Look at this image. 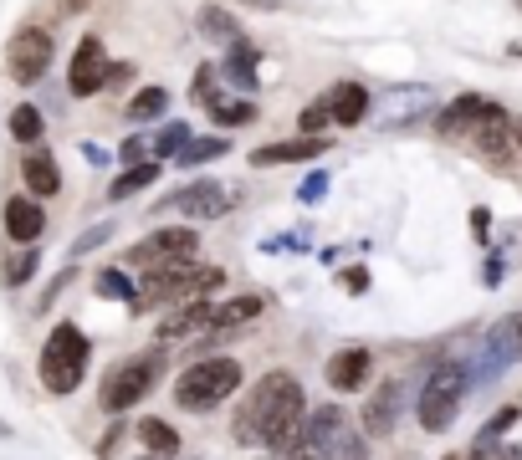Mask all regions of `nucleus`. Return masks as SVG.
Segmentation results:
<instances>
[{
  "mask_svg": "<svg viewBox=\"0 0 522 460\" xmlns=\"http://www.w3.org/2000/svg\"><path fill=\"white\" fill-rule=\"evenodd\" d=\"M52 57H57V36L47 31V26H21V31H11V41H6V77L16 82V87H36L41 77H47V67H52Z\"/></svg>",
  "mask_w": 522,
  "mask_h": 460,
  "instance_id": "1a4fd4ad",
  "label": "nucleus"
},
{
  "mask_svg": "<svg viewBox=\"0 0 522 460\" xmlns=\"http://www.w3.org/2000/svg\"><path fill=\"white\" fill-rule=\"evenodd\" d=\"M164 174V164H134V169H118L113 184H108V205H123V200H134L139 190H154Z\"/></svg>",
  "mask_w": 522,
  "mask_h": 460,
  "instance_id": "bb28decb",
  "label": "nucleus"
},
{
  "mask_svg": "<svg viewBox=\"0 0 522 460\" xmlns=\"http://www.w3.org/2000/svg\"><path fill=\"white\" fill-rule=\"evenodd\" d=\"M215 67H221V82H231L241 98H256V92H261V46L251 36L231 41L226 46V62H215Z\"/></svg>",
  "mask_w": 522,
  "mask_h": 460,
  "instance_id": "a211bd4d",
  "label": "nucleus"
},
{
  "mask_svg": "<svg viewBox=\"0 0 522 460\" xmlns=\"http://www.w3.org/2000/svg\"><path fill=\"white\" fill-rule=\"evenodd\" d=\"M164 108H169V87H139L134 98H128L123 118L134 123V128H144V123H159V118H164Z\"/></svg>",
  "mask_w": 522,
  "mask_h": 460,
  "instance_id": "7c9ffc66",
  "label": "nucleus"
},
{
  "mask_svg": "<svg viewBox=\"0 0 522 460\" xmlns=\"http://www.w3.org/2000/svg\"><path fill=\"white\" fill-rule=\"evenodd\" d=\"M87 368H93V338H87L72 317H62L57 328L41 338V353H36V379L52 399H67L82 389Z\"/></svg>",
  "mask_w": 522,
  "mask_h": 460,
  "instance_id": "7ed1b4c3",
  "label": "nucleus"
},
{
  "mask_svg": "<svg viewBox=\"0 0 522 460\" xmlns=\"http://www.w3.org/2000/svg\"><path fill=\"white\" fill-rule=\"evenodd\" d=\"M261 312H267V297H261V292H241V297H231V302H215V322H210V333H205L200 348H215V343L241 338L251 322H261Z\"/></svg>",
  "mask_w": 522,
  "mask_h": 460,
  "instance_id": "ddd939ff",
  "label": "nucleus"
},
{
  "mask_svg": "<svg viewBox=\"0 0 522 460\" xmlns=\"http://www.w3.org/2000/svg\"><path fill=\"white\" fill-rule=\"evenodd\" d=\"M441 460H466V455H441Z\"/></svg>",
  "mask_w": 522,
  "mask_h": 460,
  "instance_id": "603ef678",
  "label": "nucleus"
},
{
  "mask_svg": "<svg viewBox=\"0 0 522 460\" xmlns=\"http://www.w3.org/2000/svg\"><path fill=\"white\" fill-rule=\"evenodd\" d=\"M195 31H200V41H215V46H231V41L246 36L241 31V16L231 6H221V0H210V6L195 11Z\"/></svg>",
  "mask_w": 522,
  "mask_h": 460,
  "instance_id": "4be33fe9",
  "label": "nucleus"
},
{
  "mask_svg": "<svg viewBox=\"0 0 522 460\" xmlns=\"http://www.w3.org/2000/svg\"><path fill=\"white\" fill-rule=\"evenodd\" d=\"M139 77V62H108V77H103V92H118Z\"/></svg>",
  "mask_w": 522,
  "mask_h": 460,
  "instance_id": "79ce46f5",
  "label": "nucleus"
},
{
  "mask_svg": "<svg viewBox=\"0 0 522 460\" xmlns=\"http://www.w3.org/2000/svg\"><path fill=\"white\" fill-rule=\"evenodd\" d=\"M72 276H77V266H67V271H57V276H52V282H47V287H41V297H36V312H52V302H57V297H62V292L72 287Z\"/></svg>",
  "mask_w": 522,
  "mask_h": 460,
  "instance_id": "58836bf2",
  "label": "nucleus"
},
{
  "mask_svg": "<svg viewBox=\"0 0 522 460\" xmlns=\"http://www.w3.org/2000/svg\"><path fill=\"white\" fill-rule=\"evenodd\" d=\"M256 460H282V455H256Z\"/></svg>",
  "mask_w": 522,
  "mask_h": 460,
  "instance_id": "3c124183",
  "label": "nucleus"
},
{
  "mask_svg": "<svg viewBox=\"0 0 522 460\" xmlns=\"http://www.w3.org/2000/svg\"><path fill=\"white\" fill-rule=\"evenodd\" d=\"M139 460H154V455H139Z\"/></svg>",
  "mask_w": 522,
  "mask_h": 460,
  "instance_id": "864d4df0",
  "label": "nucleus"
},
{
  "mask_svg": "<svg viewBox=\"0 0 522 460\" xmlns=\"http://www.w3.org/2000/svg\"><path fill=\"white\" fill-rule=\"evenodd\" d=\"M169 374V353L164 348H144V353H128V358H118L108 374H103V384H98V409L108 414V420H123L128 409H139L154 389H159V379Z\"/></svg>",
  "mask_w": 522,
  "mask_h": 460,
  "instance_id": "20e7f679",
  "label": "nucleus"
},
{
  "mask_svg": "<svg viewBox=\"0 0 522 460\" xmlns=\"http://www.w3.org/2000/svg\"><path fill=\"white\" fill-rule=\"evenodd\" d=\"M0 225H6L11 246H41V230H47V210L31 195H11L0 205Z\"/></svg>",
  "mask_w": 522,
  "mask_h": 460,
  "instance_id": "6ab92c4d",
  "label": "nucleus"
},
{
  "mask_svg": "<svg viewBox=\"0 0 522 460\" xmlns=\"http://www.w3.org/2000/svg\"><path fill=\"white\" fill-rule=\"evenodd\" d=\"M374 374V353L369 348H338L328 363H323V379L333 394H359Z\"/></svg>",
  "mask_w": 522,
  "mask_h": 460,
  "instance_id": "412c9836",
  "label": "nucleus"
},
{
  "mask_svg": "<svg viewBox=\"0 0 522 460\" xmlns=\"http://www.w3.org/2000/svg\"><path fill=\"white\" fill-rule=\"evenodd\" d=\"M471 241H476V246H492V210H487V205L471 210Z\"/></svg>",
  "mask_w": 522,
  "mask_h": 460,
  "instance_id": "37998d69",
  "label": "nucleus"
},
{
  "mask_svg": "<svg viewBox=\"0 0 522 460\" xmlns=\"http://www.w3.org/2000/svg\"><path fill=\"white\" fill-rule=\"evenodd\" d=\"M210 322H215V302H210V297L169 307V312H159V322H154V348H164V353H174V348H195V353H200V343H205V333H210Z\"/></svg>",
  "mask_w": 522,
  "mask_h": 460,
  "instance_id": "9d476101",
  "label": "nucleus"
},
{
  "mask_svg": "<svg viewBox=\"0 0 522 460\" xmlns=\"http://www.w3.org/2000/svg\"><path fill=\"white\" fill-rule=\"evenodd\" d=\"M190 138H195V133H190V123H185V118H169V123H159V128H154V138H149V159H154V164L180 159V149L190 144Z\"/></svg>",
  "mask_w": 522,
  "mask_h": 460,
  "instance_id": "c85d7f7f",
  "label": "nucleus"
},
{
  "mask_svg": "<svg viewBox=\"0 0 522 460\" xmlns=\"http://www.w3.org/2000/svg\"><path fill=\"white\" fill-rule=\"evenodd\" d=\"M302 414H308V394L292 368H267L256 384H246L236 414H231V440L241 450H261V455H282L287 440L297 435Z\"/></svg>",
  "mask_w": 522,
  "mask_h": 460,
  "instance_id": "f257e3e1",
  "label": "nucleus"
},
{
  "mask_svg": "<svg viewBox=\"0 0 522 460\" xmlns=\"http://www.w3.org/2000/svg\"><path fill=\"white\" fill-rule=\"evenodd\" d=\"M128 435H134V430H128L123 420H113V425H108V440L98 445V460H113V450H118V445H123Z\"/></svg>",
  "mask_w": 522,
  "mask_h": 460,
  "instance_id": "a18cd8bd",
  "label": "nucleus"
},
{
  "mask_svg": "<svg viewBox=\"0 0 522 460\" xmlns=\"http://www.w3.org/2000/svg\"><path fill=\"white\" fill-rule=\"evenodd\" d=\"M221 6H246V11H277V0H221Z\"/></svg>",
  "mask_w": 522,
  "mask_h": 460,
  "instance_id": "de8ad7c7",
  "label": "nucleus"
},
{
  "mask_svg": "<svg viewBox=\"0 0 522 460\" xmlns=\"http://www.w3.org/2000/svg\"><path fill=\"white\" fill-rule=\"evenodd\" d=\"M323 108H328V123L359 128V123L374 113V92H369L364 82H354V77H343V82H333V87L323 92Z\"/></svg>",
  "mask_w": 522,
  "mask_h": 460,
  "instance_id": "dca6fc26",
  "label": "nucleus"
},
{
  "mask_svg": "<svg viewBox=\"0 0 522 460\" xmlns=\"http://www.w3.org/2000/svg\"><path fill=\"white\" fill-rule=\"evenodd\" d=\"M512 149L522 154V118H512Z\"/></svg>",
  "mask_w": 522,
  "mask_h": 460,
  "instance_id": "09e8293b",
  "label": "nucleus"
},
{
  "mask_svg": "<svg viewBox=\"0 0 522 460\" xmlns=\"http://www.w3.org/2000/svg\"><path fill=\"white\" fill-rule=\"evenodd\" d=\"M517 11H522V0H517Z\"/></svg>",
  "mask_w": 522,
  "mask_h": 460,
  "instance_id": "5fc2aeb1",
  "label": "nucleus"
},
{
  "mask_svg": "<svg viewBox=\"0 0 522 460\" xmlns=\"http://www.w3.org/2000/svg\"><path fill=\"white\" fill-rule=\"evenodd\" d=\"M82 159H87V164H98V169H103V164H108L113 154H108L103 144H82Z\"/></svg>",
  "mask_w": 522,
  "mask_h": 460,
  "instance_id": "49530a36",
  "label": "nucleus"
},
{
  "mask_svg": "<svg viewBox=\"0 0 522 460\" xmlns=\"http://www.w3.org/2000/svg\"><path fill=\"white\" fill-rule=\"evenodd\" d=\"M134 440H139L154 460H174V455H180V430H174L169 420H159V414H144V420L134 425Z\"/></svg>",
  "mask_w": 522,
  "mask_h": 460,
  "instance_id": "a878e982",
  "label": "nucleus"
},
{
  "mask_svg": "<svg viewBox=\"0 0 522 460\" xmlns=\"http://www.w3.org/2000/svg\"><path fill=\"white\" fill-rule=\"evenodd\" d=\"M466 394H471L466 363H461V358H441V363L425 374L420 394H415V420H420V430H425V435H446V430L456 425Z\"/></svg>",
  "mask_w": 522,
  "mask_h": 460,
  "instance_id": "423d86ee",
  "label": "nucleus"
},
{
  "mask_svg": "<svg viewBox=\"0 0 522 460\" xmlns=\"http://www.w3.org/2000/svg\"><path fill=\"white\" fill-rule=\"evenodd\" d=\"M221 98H226V92H221V67H215V62H200L195 67V77H190V108H221Z\"/></svg>",
  "mask_w": 522,
  "mask_h": 460,
  "instance_id": "2f4dec72",
  "label": "nucleus"
},
{
  "mask_svg": "<svg viewBox=\"0 0 522 460\" xmlns=\"http://www.w3.org/2000/svg\"><path fill=\"white\" fill-rule=\"evenodd\" d=\"M77 11H87V0H52V6L41 11L31 26H47V31H52V21H67V16H77Z\"/></svg>",
  "mask_w": 522,
  "mask_h": 460,
  "instance_id": "ea45409f",
  "label": "nucleus"
},
{
  "mask_svg": "<svg viewBox=\"0 0 522 460\" xmlns=\"http://www.w3.org/2000/svg\"><path fill=\"white\" fill-rule=\"evenodd\" d=\"M328 184H333V179H328V169H313L308 179L297 184V200H302V205H318V200H328Z\"/></svg>",
  "mask_w": 522,
  "mask_h": 460,
  "instance_id": "4c0bfd02",
  "label": "nucleus"
},
{
  "mask_svg": "<svg viewBox=\"0 0 522 460\" xmlns=\"http://www.w3.org/2000/svg\"><path fill=\"white\" fill-rule=\"evenodd\" d=\"M118 164H123V169H134V164H154V159H149V138H144V133H128L123 144H118Z\"/></svg>",
  "mask_w": 522,
  "mask_h": 460,
  "instance_id": "e433bc0d",
  "label": "nucleus"
},
{
  "mask_svg": "<svg viewBox=\"0 0 522 460\" xmlns=\"http://www.w3.org/2000/svg\"><path fill=\"white\" fill-rule=\"evenodd\" d=\"M16 430H11V420H6V414H0V440H11Z\"/></svg>",
  "mask_w": 522,
  "mask_h": 460,
  "instance_id": "8fccbe9b",
  "label": "nucleus"
},
{
  "mask_svg": "<svg viewBox=\"0 0 522 460\" xmlns=\"http://www.w3.org/2000/svg\"><path fill=\"white\" fill-rule=\"evenodd\" d=\"M6 133L16 138L21 149H31V144H41V138H47V113H41L36 103H16L11 118H6Z\"/></svg>",
  "mask_w": 522,
  "mask_h": 460,
  "instance_id": "c756f323",
  "label": "nucleus"
},
{
  "mask_svg": "<svg viewBox=\"0 0 522 460\" xmlns=\"http://www.w3.org/2000/svg\"><path fill=\"white\" fill-rule=\"evenodd\" d=\"M497 108L502 103L487 98V92H461V98H451L446 108H435V133H441V138H461V144H466V133L482 118H492Z\"/></svg>",
  "mask_w": 522,
  "mask_h": 460,
  "instance_id": "4468645a",
  "label": "nucleus"
},
{
  "mask_svg": "<svg viewBox=\"0 0 522 460\" xmlns=\"http://www.w3.org/2000/svg\"><path fill=\"white\" fill-rule=\"evenodd\" d=\"M338 292L364 297V292H369V266H343V271H338Z\"/></svg>",
  "mask_w": 522,
  "mask_h": 460,
  "instance_id": "a19ab883",
  "label": "nucleus"
},
{
  "mask_svg": "<svg viewBox=\"0 0 522 460\" xmlns=\"http://www.w3.org/2000/svg\"><path fill=\"white\" fill-rule=\"evenodd\" d=\"M113 236H118V220H98V225H87V230H82V236H77V241L67 246V261L77 266V261H82L87 251H98V246H108Z\"/></svg>",
  "mask_w": 522,
  "mask_h": 460,
  "instance_id": "f704fd0d",
  "label": "nucleus"
},
{
  "mask_svg": "<svg viewBox=\"0 0 522 460\" xmlns=\"http://www.w3.org/2000/svg\"><path fill=\"white\" fill-rule=\"evenodd\" d=\"M36 271H41V246H11L0 256V287L21 292L26 282H36Z\"/></svg>",
  "mask_w": 522,
  "mask_h": 460,
  "instance_id": "393cba45",
  "label": "nucleus"
},
{
  "mask_svg": "<svg viewBox=\"0 0 522 460\" xmlns=\"http://www.w3.org/2000/svg\"><path fill=\"white\" fill-rule=\"evenodd\" d=\"M522 420V409L517 404H502L492 420L476 430V440H471V460H502V440H507V430Z\"/></svg>",
  "mask_w": 522,
  "mask_h": 460,
  "instance_id": "5701e85b",
  "label": "nucleus"
},
{
  "mask_svg": "<svg viewBox=\"0 0 522 460\" xmlns=\"http://www.w3.org/2000/svg\"><path fill=\"white\" fill-rule=\"evenodd\" d=\"M236 190L231 184H221V179H210V174H200V179H190V184H180V190H169V195H159L154 205H149V215L159 220V215H190V220H226L231 210H236Z\"/></svg>",
  "mask_w": 522,
  "mask_h": 460,
  "instance_id": "0eeeda50",
  "label": "nucleus"
},
{
  "mask_svg": "<svg viewBox=\"0 0 522 460\" xmlns=\"http://www.w3.org/2000/svg\"><path fill=\"white\" fill-rule=\"evenodd\" d=\"M93 292L103 297V302H134V271H123V266H103L98 276H93Z\"/></svg>",
  "mask_w": 522,
  "mask_h": 460,
  "instance_id": "473e14b6",
  "label": "nucleus"
},
{
  "mask_svg": "<svg viewBox=\"0 0 522 460\" xmlns=\"http://www.w3.org/2000/svg\"><path fill=\"white\" fill-rule=\"evenodd\" d=\"M200 256V230L195 225H159L144 241L123 251V271H159L174 261H195Z\"/></svg>",
  "mask_w": 522,
  "mask_h": 460,
  "instance_id": "6e6552de",
  "label": "nucleus"
},
{
  "mask_svg": "<svg viewBox=\"0 0 522 460\" xmlns=\"http://www.w3.org/2000/svg\"><path fill=\"white\" fill-rule=\"evenodd\" d=\"M108 46H103V36L98 31H87V36H77V46H72V62H67V92L72 98H98L103 92V77H108Z\"/></svg>",
  "mask_w": 522,
  "mask_h": 460,
  "instance_id": "9b49d317",
  "label": "nucleus"
},
{
  "mask_svg": "<svg viewBox=\"0 0 522 460\" xmlns=\"http://www.w3.org/2000/svg\"><path fill=\"white\" fill-rule=\"evenodd\" d=\"M405 379H384V384H374V394L364 399V409H359V435L364 440H389L395 435V425H400V414H405Z\"/></svg>",
  "mask_w": 522,
  "mask_h": 460,
  "instance_id": "f8f14e48",
  "label": "nucleus"
},
{
  "mask_svg": "<svg viewBox=\"0 0 522 460\" xmlns=\"http://www.w3.org/2000/svg\"><path fill=\"white\" fill-rule=\"evenodd\" d=\"M236 144H231V133H200V138H190V144L180 149V169H205V164H215V159H226Z\"/></svg>",
  "mask_w": 522,
  "mask_h": 460,
  "instance_id": "cd10ccee",
  "label": "nucleus"
},
{
  "mask_svg": "<svg viewBox=\"0 0 522 460\" xmlns=\"http://www.w3.org/2000/svg\"><path fill=\"white\" fill-rule=\"evenodd\" d=\"M333 144H328V133L323 138H272V144H256L251 154H246V164L251 169H277V164H313V159H323Z\"/></svg>",
  "mask_w": 522,
  "mask_h": 460,
  "instance_id": "2eb2a0df",
  "label": "nucleus"
},
{
  "mask_svg": "<svg viewBox=\"0 0 522 460\" xmlns=\"http://www.w3.org/2000/svg\"><path fill=\"white\" fill-rule=\"evenodd\" d=\"M221 287H226V266H210V261H174V266H159V271H139L128 312H134V317L169 312V307L200 302V297L221 292Z\"/></svg>",
  "mask_w": 522,
  "mask_h": 460,
  "instance_id": "f03ea898",
  "label": "nucleus"
},
{
  "mask_svg": "<svg viewBox=\"0 0 522 460\" xmlns=\"http://www.w3.org/2000/svg\"><path fill=\"white\" fill-rule=\"evenodd\" d=\"M210 118L221 133H231V128H251L261 118V108H256V98H221V108H210Z\"/></svg>",
  "mask_w": 522,
  "mask_h": 460,
  "instance_id": "72a5a7b5",
  "label": "nucleus"
},
{
  "mask_svg": "<svg viewBox=\"0 0 522 460\" xmlns=\"http://www.w3.org/2000/svg\"><path fill=\"white\" fill-rule=\"evenodd\" d=\"M241 358L231 353H210V358H195L180 379H174V404L185 414H210L221 409L231 394H241Z\"/></svg>",
  "mask_w": 522,
  "mask_h": 460,
  "instance_id": "39448f33",
  "label": "nucleus"
},
{
  "mask_svg": "<svg viewBox=\"0 0 522 460\" xmlns=\"http://www.w3.org/2000/svg\"><path fill=\"white\" fill-rule=\"evenodd\" d=\"M430 108H441V103H435V87H425V82L389 87V92H384V113H379V123H384V128H405V123L425 118Z\"/></svg>",
  "mask_w": 522,
  "mask_h": 460,
  "instance_id": "aec40b11",
  "label": "nucleus"
},
{
  "mask_svg": "<svg viewBox=\"0 0 522 460\" xmlns=\"http://www.w3.org/2000/svg\"><path fill=\"white\" fill-rule=\"evenodd\" d=\"M323 133H328V108H323V98H313L297 113V138H323Z\"/></svg>",
  "mask_w": 522,
  "mask_h": 460,
  "instance_id": "c9c22d12",
  "label": "nucleus"
},
{
  "mask_svg": "<svg viewBox=\"0 0 522 460\" xmlns=\"http://www.w3.org/2000/svg\"><path fill=\"white\" fill-rule=\"evenodd\" d=\"M21 184H26L31 200H57L62 195V164L47 144L21 149Z\"/></svg>",
  "mask_w": 522,
  "mask_h": 460,
  "instance_id": "f3484780",
  "label": "nucleus"
},
{
  "mask_svg": "<svg viewBox=\"0 0 522 460\" xmlns=\"http://www.w3.org/2000/svg\"><path fill=\"white\" fill-rule=\"evenodd\" d=\"M502 276H507V256L487 251V266H482V287H487V292H497V287H502Z\"/></svg>",
  "mask_w": 522,
  "mask_h": 460,
  "instance_id": "c03bdc74",
  "label": "nucleus"
},
{
  "mask_svg": "<svg viewBox=\"0 0 522 460\" xmlns=\"http://www.w3.org/2000/svg\"><path fill=\"white\" fill-rule=\"evenodd\" d=\"M502 368H512V363H522V312H507L502 322H492V333H487V343H482Z\"/></svg>",
  "mask_w": 522,
  "mask_h": 460,
  "instance_id": "b1692460",
  "label": "nucleus"
}]
</instances>
